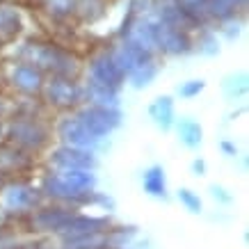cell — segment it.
Instances as JSON below:
<instances>
[{"instance_id": "obj_1", "label": "cell", "mask_w": 249, "mask_h": 249, "mask_svg": "<svg viewBox=\"0 0 249 249\" xmlns=\"http://www.w3.org/2000/svg\"><path fill=\"white\" fill-rule=\"evenodd\" d=\"M18 57L35 64L44 76L48 73V76L76 78L78 69H80L78 60L69 53L67 48H62L57 44H51V41H28L21 48Z\"/></svg>"}, {"instance_id": "obj_2", "label": "cell", "mask_w": 249, "mask_h": 249, "mask_svg": "<svg viewBox=\"0 0 249 249\" xmlns=\"http://www.w3.org/2000/svg\"><path fill=\"white\" fill-rule=\"evenodd\" d=\"M94 183L96 178H94V174H89V169H60L46 178L44 192L57 196V199L76 201V199H85L91 195Z\"/></svg>"}, {"instance_id": "obj_3", "label": "cell", "mask_w": 249, "mask_h": 249, "mask_svg": "<svg viewBox=\"0 0 249 249\" xmlns=\"http://www.w3.org/2000/svg\"><path fill=\"white\" fill-rule=\"evenodd\" d=\"M46 101L55 107H73L83 101V87L76 78L69 76H51L44 83Z\"/></svg>"}, {"instance_id": "obj_4", "label": "cell", "mask_w": 249, "mask_h": 249, "mask_svg": "<svg viewBox=\"0 0 249 249\" xmlns=\"http://www.w3.org/2000/svg\"><path fill=\"white\" fill-rule=\"evenodd\" d=\"M156 51L165 55H185L192 51L190 30L176 28L156 18Z\"/></svg>"}, {"instance_id": "obj_5", "label": "cell", "mask_w": 249, "mask_h": 249, "mask_svg": "<svg viewBox=\"0 0 249 249\" xmlns=\"http://www.w3.org/2000/svg\"><path fill=\"white\" fill-rule=\"evenodd\" d=\"M9 140L16 144V146H21V149H30V151H37L46 144L48 140V133L46 128L39 124L35 117H23V119L14 121L12 126H9Z\"/></svg>"}, {"instance_id": "obj_6", "label": "cell", "mask_w": 249, "mask_h": 249, "mask_svg": "<svg viewBox=\"0 0 249 249\" xmlns=\"http://www.w3.org/2000/svg\"><path fill=\"white\" fill-rule=\"evenodd\" d=\"M76 117L98 137L107 135L112 128L119 126V121H121V114L117 112L112 106H98V103H89V106L83 107Z\"/></svg>"}, {"instance_id": "obj_7", "label": "cell", "mask_w": 249, "mask_h": 249, "mask_svg": "<svg viewBox=\"0 0 249 249\" xmlns=\"http://www.w3.org/2000/svg\"><path fill=\"white\" fill-rule=\"evenodd\" d=\"M89 80L98 85H106V87H112V89H119L121 83L126 80V76L117 67L112 53L110 51H101L89 60Z\"/></svg>"}, {"instance_id": "obj_8", "label": "cell", "mask_w": 249, "mask_h": 249, "mask_svg": "<svg viewBox=\"0 0 249 249\" xmlns=\"http://www.w3.org/2000/svg\"><path fill=\"white\" fill-rule=\"evenodd\" d=\"M110 53H112L117 67L124 71V76H128V73H133L135 69L153 62L151 51H146V48H142V46L133 44V41H128V39H121L114 48H110Z\"/></svg>"}, {"instance_id": "obj_9", "label": "cell", "mask_w": 249, "mask_h": 249, "mask_svg": "<svg viewBox=\"0 0 249 249\" xmlns=\"http://www.w3.org/2000/svg\"><path fill=\"white\" fill-rule=\"evenodd\" d=\"M9 83H12L14 89L21 91V94L32 96V94H41L46 76L35 64L21 60V62H16V64H12V69H9Z\"/></svg>"}, {"instance_id": "obj_10", "label": "cell", "mask_w": 249, "mask_h": 249, "mask_svg": "<svg viewBox=\"0 0 249 249\" xmlns=\"http://www.w3.org/2000/svg\"><path fill=\"white\" fill-rule=\"evenodd\" d=\"M57 133L69 146H78V149H91V146H96L101 142V137L94 135L78 117L62 119L60 126H57Z\"/></svg>"}, {"instance_id": "obj_11", "label": "cell", "mask_w": 249, "mask_h": 249, "mask_svg": "<svg viewBox=\"0 0 249 249\" xmlns=\"http://www.w3.org/2000/svg\"><path fill=\"white\" fill-rule=\"evenodd\" d=\"M51 162L60 169H94L96 160L89 151L78 149V146H62L51 156Z\"/></svg>"}, {"instance_id": "obj_12", "label": "cell", "mask_w": 249, "mask_h": 249, "mask_svg": "<svg viewBox=\"0 0 249 249\" xmlns=\"http://www.w3.org/2000/svg\"><path fill=\"white\" fill-rule=\"evenodd\" d=\"M23 32V18L21 12L14 5L0 2V46L14 44Z\"/></svg>"}, {"instance_id": "obj_13", "label": "cell", "mask_w": 249, "mask_h": 249, "mask_svg": "<svg viewBox=\"0 0 249 249\" xmlns=\"http://www.w3.org/2000/svg\"><path fill=\"white\" fill-rule=\"evenodd\" d=\"M73 213L67 208H39L32 217V227H37V231H55L60 233L67 227V222L71 219Z\"/></svg>"}, {"instance_id": "obj_14", "label": "cell", "mask_w": 249, "mask_h": 249, "mask_svg": "<svg viewBox=\"0 0 249 249\" xmlns=\"http://www.w3.org/2000/svg\"><path fill=\"white\" fill-rule=\"evenodd\" d=\"M39 204L37 190L28 188V185H14L5 192V206L12 211H28Z\"/></svg>"}, {"instance_id": "obj_15", "label": "cell", "mask_w": 249, "mask_h": 249, "mask_svg": "<svg viewBox=\"0 0 249 249\" xmlns=\"http://www.w3.org/2000/svg\"><path fill=\"white\" fill-rule=\"evenodd\" d=\"M176 7L188 21L190 28H199L206 21H211L208 16V0H176Z\"/></svg>"}, {"instance_id": "obj_16", "label": "cell", "mask_w": 249, "mask_h": 249, "mask_svg": "<svg viewBox=\"0 0 249 249\" xmlns=\"http://www.w3.org/2000/svg\"><path fill=\"white\" fill-rule=\"evenodd\" d=\"M247 0H208V16L213 21L224 23L229 18H235L238 12H242Z\"/></svg>"}, {"instance_id": "obj_17", "label": "cell", "mask_w": 249, "mask_h": 249, "mask_svg": "<svg viewBox=\"0 0 249 249\" xmlns=\"http://www.w3.org/2000/svg\"><path fill=\"white\" fill-rule=\"evenodd\" d=\"M149 114H151V119L158 124L160 128H169L174 124V101L169 96L156 98L149 106Z\"/></svg>"}, {"instance_id": "obj_18", "label": "cell", "mask_w": 249, "mask_h": 249, "mask_svg": "<svg viewBox=\"0 0 249 249\" xmlns=\"http://www.w3.org/2000/svg\"><path fill=\"white\" fill-rule=\"evenodd\" d=\"M142 183H144V190H146L151 196H167L165 172H162V167H158V165L149 167V169L144 172Z\"/></svg>"}, {"instance_id": "obj_19", "label": "cell", "mask_w": 249, "mask_h": 249, "mask_svg": "<svg viewBox=\"0 0 249 249\" xmlns=\"http://www.w3.org/2000/svg\"><path fill=\"white\" fill-rule=\"evenodd\" d=\"M41 7L55 21H67L76 16V0H41Z\"/></svg>"}, {"instance_id": "obj_20", "label": "cell", "mask_w": 249, "mask_h": 249, "mask_svg": "<svg viewBox=\"0 0 249 249\" xmlns=\"http://www.w3.org/2000/svg\"><path fill=\"white\" fill-rule=\"evenodd\" d=\"M107 0H76V16L85 23H94L106 14Z\"/></svg>"}, {"instance_id": "obj_21", "label": "cell", "mask_w": 249, "mask_h": 249, "mask_svg": "<svg viewBox=\"0 0 249 249\" xmlns=\"http://www.w3.org/2000/svg\"><path fill=\"white\" fill-rule=\"evenodd\" d=\"M178 137L185 146H199L201 144V126L192 119H183L178 124Z\"/></svg>"}, {"instance_id": "obj_22", "label": "cell", "mask_w": 249, "mask_h": 249, "mask_svg": "<svg viewBox=\"0 0 249 249\" xmlns=\"http://www.w3.org/2000/svg\"><path fill=\"white\" fill-rule=\"evenodd\" d=\"M158 76V67H156V62H149V64H144V67L135 69L133 73H128V80L130 85L135 87V89H142V87H146V85H151V80Z\"/></svg>"}, {"instance_id": "obj_23", "label": "cell", "mask_w": 249, "mask_h": 249, "mask_svg": "<svg viewBox=\"0 0 249 249\" xmlns=\"http://www.w3.org/2000/svg\"><path fill=\"white\" fill-rule=\"evenodd\" d=\"M245 89H247V76H245V73H240V76H231L227 83H224V91H227L231 98L245 94Z\"/></svg>"}, {"instance_id": "obj_24", "label": "cell", "mask_w": 249, "mask_h": 249, "mask_svg": "<svg viewBox=\"0 0 249 249\" xmlns=\"http://www.w3.org/2000/svg\"><path fill=\"white\" fill-rule=\"evenodd\" d=\"M178 199H181V204L188 208L190 213H201V199L192 192V190H178Z\"/></svg>"}, {"instance_id": "obj_25", "label": "cell", "mask_w": 249, "mask_h": 249, "mask_svg": "<svg viewBox=\"0 0 249 249\" xmlns=\"http://www.w3.org/2000/svg\"><path fill=\"white\" fill-rule=\"evenodd\" d=\"M204 87H206L204 80H188V83H183L181 87H178V94L185 98H192V96H196V94H201Z\"/></svg>"}, {"instance_id": "obj_26", "label": "cell", "mask_w": 249, "mask_h": 249, "mask_svg": "<svg viewBox=\"0 0 249 249\" xmlns=\"http://www.w3.org/2000/svg\"><path fill=\"white\" fill-rule=\"evenodd\" d=\"M199 46H201V51H204V53H208V55L217 53V41L213 39V35H206V41H204V44H199Z\"/></svg>"}, {"instance_id": "obj_27", "label": "cell", "mask_w": 249, "mask_h": 249, "mask_svg": "<svg viewBox=\"0 0 249 249\" xmlns=\"http://www.w3.org/2000/svg\"><path fill=\"white\" fill-rule=\"evenodd\" d=\"M211 192H213V196H215V199H219V201H224V204H229V201L233 199L231 195H227V190H224V188H219V185H213Z\"/></svg>"}, {"instance_id": "obj_28", "label": "cell", "mask_w": 249, "mask_h": 249, "mask_svg": "<svg viewBox=\"0 0 249 249\" xmlns=\"http://www.w3.org/2000/svg\"><path fill=\"white\" fill-rule=\"evenodd\" d=\"M192 169H195L196 176H204V172H206V162H204V160H195V162H192Z\"/></svg>"}, {"instance_id": "obj_29", "label": "cell", "mask_w": 249, "mask_h": 249, "mask_svg": "<svg viewBox=\"0 0 249 249\" xmlns=\"http://www.w3.org/2000/svg\"><path fill=\"white\" fill-rule=\"evenodd\" d=\"M222 149L229 153V156H235V146L231 142H222Z\"/></svg>"}, {"instance_id": "obj_30", "label": "cell", "mask_w": 249, "mask_h": 249, "mask_svg": "<svg viewBox=\"0 0 249 249\" xmlns=\"http://www.w3.org/2000/svg\"><path fill=\"white\" fill-rule=\"evenodd\" d=\"M14 249H41V245H21V247H14Z\"/></svg>"}, {"instance_id": "obj_31", "label": "cell", "mask_w": 249, "mask_h": 249, "mask_svg": "<svg viewBox=\"0 0 249 249\" xmlns=\"http://www.w3.org/2000/svg\"><path fill=\"white\" fill-rule=\"evenodd\" d=\"M176 0H156V5H174Z\"/></svg>"}, {"instance_id": "obj_32", "label": "cell", "mask_w": 249, "mask_h": 249, "mask_svg": "<svg viewBox=\"0 0 249 249\" xmlns=\"http://www.w3.org/2000/svg\"><path fill=\"white\" fill-rule=\"evenodd\" d=\"M2 137H5V126L0 124V140H2Z\"/></svg>"}, {"instance_id": "obj_33", "label": "cell", "mask_w": 249, "mask_h": 249, "mask_svg": "<svg viewBox=\"0 0 249 249\" xmlns=\"http://www.w3.org/2000/svg\"><path fill=\"white\" fill-rule=\"evenodd\" d=\"M0 2H12V0H0Z\"/></svg>"}]
</instances>
